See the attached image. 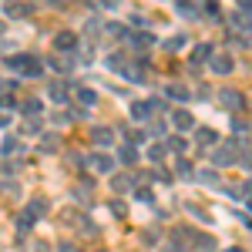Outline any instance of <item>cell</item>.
Returning a JSON list of instances; mask_svg holds the SVG:
<instances>
[{"mask_svg": "<svg viewBox=\"0 0 252 252\" xmlns=\"http://www.w3.org/2000/svg\"><path fill=\"white\" fill-rule=\"evenodd\" d=\"M165 94L172 97V101H189V97H192V91H189L185 84H168V91H165Z\"/></svg>", "mask_w": 252, "mask_h": 252, "instance_id": "cell-17", "label": "cell"}, {"mask_svg": "<svg viewBox=\"0 0 252 252\" xmlns=\"http://www.w3.org/2000/svg\"><path fill=\"white\" fill-rule=\"evenodd\" d=\"M0 148H3V155H14V152L20 148V141H17V138H3V145H0Z\"/></svg>", "mask_w": 252, "mask_h": 252, "instance_id": "cell-29", "label": "cell"}, {"mask_svg": "<svg viewBox=\"0 0 252 252\" xmlns=\"http://www.w3.org/2000/svg\"><path fill=\"white\" fill-rule=\"evenodd\" d=\"M20 111H24L27 118H34V121H37V115H40V101H37V97H27V101H20Z\"/></svg>", "mask_w": 252, "mask_h": 252, "instance_id": "cell-18", "label": "cell"}, {"mask_svg": "<svg viewBox=\"0 0 252 252\" xmlns=\"http://www.w3.org/2000/svg\"><path fill=\"white\" fill-rule=\"evenodd\" d=\"M10 71H24V54H14V58H3Z\"/></svg>", "mask_w": 252, "mask_h": 252, "instance_id": "cell-31", "label": "cell"}, {"mask_svg": "<svg viewBox=\"0 0 252 252\" xmlns=\"http://www.w3.org/2000/svg\"><path fill=\"white\" fill-rule=\"evenodd\" d=\"M108 67H111V71H125V67H128V58H125V54H111V58H108Z\"/></svg>", "mask_w": 252, "mask_h": 252, "instance_id": "cell-23", "label": "cell"}, {"mask_svg": "<svg viewBox=\"0 0 252 252\" xmlns=\"http://www.w3.org/2000/svg\"><path fill=\"white\" fill-rule=\"evenodd\" d=\"M135 189V178H128V175H115L111 178V192L115 195H125V192H131Z\"/></svg>", "mask_w": 252, "mask_h": 252, "instance_id": "cell-8", "label": "cell"}, {"mask_svg": "<svg viewBox=\"0 0 252 252\" xmlns=\"http://www.w3.org/2000/svg\"><path fill=\"white\" fill-rule=\"evenodd\" d=\"M165 152H168L165 145H155V148H148V158H152V161H161V158H165Z\"/></svg>", "mask_w": 252, "mask_h": 252, "instance_id": "cell-32", "label": "cell"}, {"mask_svg": "<svg viewBox=\"0 0 252 252\" xmlns=\"http://www.w3.org/2000/svg\"><path fill=\"white\" fill-rule=\"evenodd\" d=\"M195 242H198V249H202V252H212L215 249V239H212V235H205V232L195 235Z\"/></svg>", "mask_w": 252, "mask_h": 252, "instance_id": "cell-24", "label": "cell"}, {"mask_svg": "<svg viewBox=\"0 0 252 252\" xmlns=\"http://www.w3.org/2000/svg\"><path fill=\"white\" fill-rule=\"evenodd\" d=\"M47 209H51V205H47V198H34V202L27 205V215L37 222V219H44V215H47Z\"/></svg>", "mask_w": 252, "mask_h": 252, "instance_id": "cell-11", "label": "cell"}, {"mask_svg": "<svg viewBox=\"0 0 252 252\" xmlns=\"http://www.w3.org/2000/svg\"><path fill=\"white\" fill-rule=\"evenodd\" d=\"M128 37H131V44H138V47H148V44H152V34H128Z\"/></svg>", "mask_w": 252, "mask_h": 252, "instance_id": "cell-30", "label": "cell"}, {"mask_svg": "<svg viewBox=\"0 0 252 252\" xmlns=\"http://www.w3.org/2000/svg\"><path fill=\"white\" fill-rule=\"evenodd\" d=\"M31 225H34V219H31V215L24 212V215H20V219H17V229H20V232H27Z\"/></svg>", "mask_w": 252, "mask_h": 252, "instance_id": "cell-33", "label": "cell"}, {"mask_svg": "<svg viewBox=\"0 0 252 252\" xmlns=\"http://www.w3.org/2000/svg\"><path fill=\"white\" fill-rule=\"evenodd\" d=\"M0 34H3V24H0Z\"/></svg>", "mask_w": 252, "mask_h": 252, "instance_id": "cell-46", "label": "cell"}, {"mask_svg": "<svg viewBox=\"0 0 252 252\" xmlns=\"http://www.w3.org/2000/svg\"><path fill=\"white\" fill-rule=\"evenodd\" d=\"M111 212L125 219V215H128V205H125V202H111Z\"/></svg>", "mask_w": 252, "mask_h": 252, "instance_id": "cell-36", "label": "cell"}, {"mask_svg": "<svg viewBox=\"0 0 252 252\" xmlns=\"http://www.w3.org/2000/svg\"><path fill=\"white\" fill-rule=\"evenodd\" d=\"M40 131V121H27V125H24V135H37Z\"/></svg>", "mask_w": 252, "mask_h": 252, "instance_id": "cell-37", "label": "cell"}, {"mask_svg": "<svg viewBox=\"0 0 252 252\" xmlns=\"http://www.w3.org/2000/svg\"><path fill=\"white\" fill-rule=\"evenodd\" d=\"M88 161H91V165H94V172H115V158L111 155H104V152H94V155L88 158Z\"/></svg>", "mask_w": 252, "mask_h": 252, "instance_id": "cell-4", "label": "cell"}, {"mask_svg": "<svg viewBox=\"0 0 252 252\" xmlns=\"http://www.w3.org/2000/svg\"><path fill=\"white\" fill-rule=\"evenodd\" d=\"M178 175H182V178H195V172H192L189 161H178Z\"/></svg>", "mask_w": 252, "mask_h": 252, "instance_id": "cell-34", "label": "cell"}, {"mask_svg": "<svg viewBox=\"0 0 252 252\" xmlns=\"http://www.w3.org/2000/svg\"><path fill=\"white\" fill-rule=\"evenodd\" d=\"M178 14H185V17H198V7H189V3H178Z\"/></svg>", "mask_w": 252, "mask_h": 252, "instance_id": "cell-35", "label": "cell"}, {"mask_svg": "<svg viewBox=\"0 0 252 252\" xmlns=\"http://www.w3.org/2000/svg\"><path fill=\"white\" fill-rule=\"evenodd\" d=\"M195 182H202V185H219V175L215 172H195Z\"/></svg>", "mask_w": 252, "mask_h": 252, "instance_id": "cell-25", "label": "cell"}, {"mask_svg": "<svg viewBox=\"0 0 252 252\" xmlns=\"http://www.w3.org/2000/svg\"><path fill=\"white\" fill-rule=\"evenodd\" d=\"M165 148H172L175 155H182V152H185L189 145H185V138H168V141H165Z\"/></svg>", "mask_w": 252, "mask_h": 252, "instance_id": "cell-26", "label": "cell"}, {"mask_svg": "<svg viewBox=\"0 0 252 252\" xmlns=\"http://www.w3.org/2000/svg\"><path fill=\"white\" fill-rule=\"evenodd\" d=\"M219 104L225 108V111H242V104H246V97L232 91V88H222V94H219Z\"/></svg>", "mask_w": 252, "mask_h": 252, "instance_id": "cell-2", "label": "cell"}, {"mask_svg": "<svg viewBox=\"0 0 252 252\" xmlns=\"http://www.w3.org/2000/svg\"><path fill=\"white\" fill-rule=\"evenodd\" d=\"M40 152H58V135H40Z\"/></svg>", "mask_w": 252, "mask_h": 252, "instance_id": "cell-27", "label": "cell"}, {"mask_svg": "<svg viewBox=\"0 0 252 252\" xmlns=\"http://www.w3.org/2000/svg\"><path fill=\"white\" fill-rule=\"evenodd\" d=\"M239 195H246V198H249V202H252V178H249V182H246V185H242V192H239Z\"/></svg>", "mask_w": 252, "mask_h": 252, "instance_id": "cell-42", "label": "cell"}, {"mask_svg": "<svg viewBox=\"0 0 252 252\" xmlns=\"http://www.w3.org/2000/svg\"><path fill=\"white\" fill-rule=\"evenodd\" d=\"M47 64H51L54 71H61V74H67V71L74 67V58H51V61H47Z\"/></svg>", "mask_w": 252, "mask_h": 252, "instance_id": "cell-20", "label": "cell"}, {"mask_svg": "<svg viewBox=\"0 0 252 252\" xmlns=\"http://www.w3.org/2000/svg\"><path fill=\"white\" fill-rule=\"evenodd\" d=\"M121 74H128L131 81H145V64H138V61H135V64H128Z\"/></svg>", "mask_w": 252, "mask_h": 252, "instance_id": "cell-21", "label": "cell"}, {"mask_svg": "<svg viewBox=\"0 0 252 252\" xmlns=\"http://www.w3.org/2000/svg\"><path fill=\"white\" fill-rule=\"evenodd\" d=\"M58 252H78V246H71V242H61V249Z\"/></svg>", "mask_w": 252, "mask_h": 252, "instance_id": "cell-43", "label": "cell"}, {"mask_svg": "<svg viewBox=\"0 0 252 252\" xmlns=\"http://www.w3.org/2000/svg\"><path fill=\"white\" fill-rule=\"evenodd\" d=\"M145 242H158V229H145Z\"/></svg>", "mask_w": 252, "mask_h": 252, "instance_id": "cell-40", "label": "cell"}, {"mask_svg": "<svg viewBox=\"0 0 252 252\" xmlns=\"http://www.w3.org/2000/svg\"><path fill=\"white\" fill-rule=\"evenodd\" d=\"M239 161H242V168H246V172H252V152H246V155L239 158Z\"/></svg>", "mask_w": 252, "mask_h": 252, "instance_id": "cell-38", "label": "cell"}, {"mask_svg": "<svg viewBox=\"0 0 252 252\" xmlns=\"http://www.w3.org/2000/svg\"><path fill=\"white\" fill-rule=\"evenodd\" d=\"M118 161H121V165H135V161H138V148L125 141V145L118 148Z\"/></svg>", "mask_w": 252, "mask_h": 252, "instance_id": "cell-9", "label": "cell"}, {"mask_svg": "<svg viewBox=\"0 0 252 252\" xmlns=\"http://www.w3.org/2000/svg\"><path fill=\"white\" fill-rule=\"evenodd\" d=\"M215 131L212 128H198V131H195V141H198V145H215Z\"/></svg>", "mask_w": 252, "mask_h": 252, "instance_id": "cell-22", "label": "cell"}, {"mask_svg": "<svg viewBox=\"0 0 252 252\" xmlns=\"http://www.w3.org/2000/svg\"><path fill=\"white\" fill-rule=\"evenodd\" d=\"M161 252H185V249H182L178 242H168V246H161Z\"/></svg>", "mask_w": 252, "mask_h": 252, "instance_id": "cell-41", "label": "cell"}, {"mask_svg": "<svg viewBox=\"0 0 252 252\" xmlns=\"http://www.w3.org/2000/svg\"><path fill=\"white\" fill-rule=\"evenodd\" d=\"M222 252H246V249H239V246H232V249H222Z\"/></svg>", "mask_w": 252, "mask_h": 252, "instance_id": "cell-45", "label": "cell"}, {"mask_svg": "<svg viewBox=\"0 0 252 252\" xmlns=\"http://www.w3.org/2000/svg\"><path fill=\"white\" fill-rule=\"evenodd\" d=\"M172 125L178 128V131H189V128L195 125V118L189 115V111H175V115H172Z\"/></svg>", "mask_w": 252, "mask_h": 252, "instance_id": "cell-13", "label": "cell"}, {"mask_svg": "<svg viewBox=\"0 0 252 252\" xmlns=\"http://www.w3.org/2000/svg\"><path fill=\"white\" fill-rule=\"evenodd\" d=\"M51 97H54L58 104H64V101L71 97V84H64V81H58V84H51Z\"/></svg>", "mask_w": 252, "mask_h": 252, "instance_id": "cell-16", "label": "cell"}, {"mask_svg": "<svg viewBox=\"0 0 252 252\" xmlns=\"http://www.w3.org/2000/svg\"><path fill=\"white\" fill-rule=\"evenodd\" d=\"M31 14H34V3H7V17L24 20V17H31Z\"/></svg>", "mask_w": 252, "mask_h": 252, "instance_id": "cell-7", "label": "cell"}, {"mask_svg": "<svg viewBox=\"0 0 252 252\" xmlns=\"http://www.w3.org/2000/svg\"><path fill=\"white\" fill-rule=\"evenodd\" d=\"M54 47H58V51H74V47H78V37L67 34V31H61L58 37H54Z\"/></svg>", "mask_w": 252, "mask_h": 252, "instance_id": "cell-10", "label": "cell"}, {"mask_svg": "<svg viewBox=\"0 0 252 252\" xmlns=\"http://www.w3.org/2000/svg\"><path fill=\"white\" fill-rule=\"evenodd\" d=\"M34 252H51V249H47V242H34Z\"/></svg>", "mask_w": 252, "mask_h": 252, "instance_id": "cell-44", "label": "cell"}, {"mask_svg": "<svg viewBox=\"0 0 252 252\" xmlns=\"http://www.w3.org/2000/svg\"><path fill=\"white\" fill-rule=\"evenodd\" d=\"M0 94H3V84H0Z\"/></svg>", "mask_w": 252, "mask_h": 252, "instance_id": "cell-47", "label": "cell"}, {"mask_svg": "<svg viewBox=\"0 0 252 252\" xmlns=\"http://www.w3.org/2000/svg\"><path fill=\"white\" fill-rule=\"evenodd\" d=\"M74 97L81 101V108H94L97 104V94L91 91V88H74Z\"/></svg>", "mask_w": 252, "mask_h": 252, "instance_id": "cell-12", "label": "cell"}, {"mask_svg": "<svg viewBox=\"0 0 252 252\" xmlns=\"http://www.w3.org/2000/svg\"><path fill=\"white\" fill-rule=\"evenodd\" d=\"M91 135H94V145H101V148L115 145V131H111V128H94Z\"/></svg>", "mask_w": 252, "mask_h": 252, "instance_id": "cell-14", "label": "cell"}, {"mask_svg": "<svg viewBox=\"0 0 252 252\" xmlns=\"http://www.w3.org/2000/svg\"><path fill=\"white\" fill-rule=\"evenodd\" d=\"M24 74H31V78L44 74V61H40L37 54H24Z\"/></svg>", "mask_w": 252, "mask_h": 252, "instance_id": "cell-6", "label": "cell"}, {"mask_svg": "<svg viewBox=\"0 0 252 252\" xmlns=\"http://www.w3.org/2000/svg\"><path fill=\"white\" fill-rule=\"evenodd\" d=\"M229 27L239 31V34H252V3H239V10H235L232 17H229Z\"/></svg>", "mask_w": 252, "mask_h": 252, "instance_id": "cell-1", "label": "cell"}, {"mask_svg": "<svg viewBox=\"0 0 252 252\" xmlns=\"http://www.w3.org/2000/svg\"><path fill=\"white\" fill-rule=\"evenodd\" d=\"M209 67H212L215 74H229V71L235 67V61L229 58V54H215V58L209 61Z\"/></svg>", "mask_w": 252, "mask_h": 252, "instance_id": "cell-5", "label": "cell"}, {"mask_svg": "<svg viewBox=\"0 0 252 252\" xmlns=\"http://www.w3.org/2000/svg\"><path fill=\"white\" fill-rule=\"evenodd\" d=\"M108 34L118 37V40H125V37H128V27H125V24H108Z\"/></svg>", "mask_w": 252, "mask_h": 252, "instance_id": "cell-28", "label": "cell"}, {"mask_svg": "<svg viewBox=\"0 0 252 252\" xmlns=\"http://www.w3.org/2000/svg\"><path fill=\"white\" fill-rule=\"evenodd\" d=\"M182 44H185V37H175V40H168V44H165V47H168V51H178V47H182Z\"/></svg>", "mask_w": 252, "mask_h": 252, "instance_id": "cell-39", "label": "cell"}, {"mask_svg": "<svg viewBox=\"0 0 252 252\" xmlns=\"http://www.w3.org/2000/svg\"><path fill=\"white\" fill-rule=\"evenodd\" d=\"M209 54H212V44H195V51H192V61H189V64H202V61L209 58Z\"/></svg>", "mask_w": 252, "mask_h": 252, "instance_id": "cell-19", "label": "cell"}, {"mask_svg": "<svg viewBox=\"0 0 252 252\" xmlns=\"http://www.w3.org/2000/svg\"><path fill=\"white\" fill-rule=\"evenodd\" d=\"M131 118H135V121H148V118H152V104H148V101H135V104H131Z\"/></svg>", "mask_w": 252, "mask_h": 252, "instance_id": "cell-15", "label": "cell"}, {"mask_svg": "<svg viewBox=\"0 0 252 252\" xmlns=\"http://www.w3.org/2000/svg\"><path fill=\"white\" fill-rule=\"evenodd\" d=\"M212 165H215V168H229V165H235V141L222 145V148L215 152V155H212Z\"/></svg>", "mask_w": 252, "mask_h": 252, "instance_id": "cell-3", "label": "cell"}]
</instances>
